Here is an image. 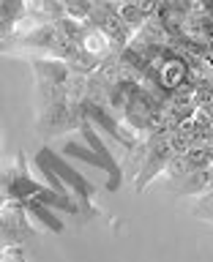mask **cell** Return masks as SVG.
I'll return each mask as SVG.
<instances>
[{
	"mask_svg": "<svg viewBox=\"0 0 213 262\" xmlns=\"http://www.w3.org/2000/svg\"><path fill=\"white\" fill-rule=\"evenodd\" d=\"M3 196L6 200H38L52 205L55 210L66 213V216H82V208L77 200H69V196L57 194L49 183L44 180H36L28 169V159L19 150L14 156V164H8L3 169Z\"/></svg>",
	"mask_w": 213,
	"mask_h": 262,
	"instance_id": "obj_1",
	"label": "cell"
},
{
	"mask_svg": "<svg viewBox=\"0 0 213 262\" xmlns=\"http://www.w3.org/2000/svg\"><path fill=\"white\" fill-rule=\"evenodd\" d=\"M36 159H44L49 167L57 172V178H60L63 183L71 188L74 200H77L79 208H82V219L88 221V219L98 216V208H96V194H98V188H96L93 180H88L79 169H74L71 159H66L60 150H52L49 145H41V147H38Z\"/></svg>",
	"mask_w": 213,
	"mask_h": 262,
	"instance_id": "obj_2",
	"label": "cell"
},
{
	"mask_svg": "<svg viewBox=\"0 0 213 262\" xmlns=\"http://www.w3.org/2000/svg\"><path fill=\"white\" fill-rule=\"evenodd\" d=\"M82 118H85L82 104L71 101V98H60V101L38 106L36 131H38L41 137H60V134H66V131L79 128Z\"/></svg>",
	"mask_w": 213,
	"mask_h": 262,
	"instance_id": "obj_3",
	"label": "cell"
},
{
	"mask_svg": "<svg viewBox=\"0 0 213 262\" xmlns=\"http://www.w3.org/2000/svg\"><path fill=\"white\" fill-rule=\"evenodd\" d=\"M30 237H36V229L30 227V213L19 200H3L0 213V241L3 246H22Z\"/></svg>",
	"mask_w": 213,
	"mask_h": 262,
	"instance_id": "obj_4",
	"label": "cell"
},
{
	"mask_svg": "<svg viewBox=\"0 0 213 262\" xmlns=\"http://www.w3.org/2000/svg\"><path fill=\"white\" fill-rule=\"evenodd\" d=\"M79 134L85 137V142L93 147V150L104 159V164H106V191L110 194H115L118 188L123 186V175H126V169H123V164H118V156H115L112 150H110V145L104 142V137L98 134V128H96V123L90 120V118H82V123H79Z\"/></svg>",
	"mask_w": 213,
	"mask_h": 262,
	"instance_id": "obj_5",
	"label": "cell"
},
{
	"mask_svg": "<svg viewBox=\"0 0 213 262\" xmlns=\"http://www.w3.org/2000/svg\"><path fill=\"white\" fill-rule=\"evenodd\" d=\"M60 153L66 156V159H71V161H82V164H88V167H96V169L106 172L104 159L85 142V137H82V134H79V139H63V142H60Z\"/></svg>",
	"mask_w": 213,
	"mask_h": 262,
	"instance_id": "obj_6",
	"label": "cell"
},
{
	"mask_svg": "<svg viewBox=\"0 0 213 262\" xmlns=\"http://www.w3.org/2000/svg\"><path fill=\"white\" fill-rule=\"evenodd\" d=\"M25 208H28L30 213V219L33 221H38L41 227L47 229V232H52V235H60L66 224H63V219H60V210H55L52 205H47V202H38V200H19Z\"/></svg>",
	"mask_w": 213,
	"mask_h": 262,
	"instance_id": "obj_7",
	"label": "cell"
},
{
	"mask_svg": "<svg viewBox=\"0 0 213 262\" xmlns=\"http://www.w3.org/2000/svg\"><path fill=\"white\" fill-rule=\"evenodd\" d=\"M30 16L28 0H0V22H3V41L14 36L16 25Z\"/></svg>",
	"mask_w": 213,
	"mask_h": 262,
	"instance_id": "obj_8",
	"label": "cell"
},
{
	"mask_svg": "<svg viewBox=\"0 0 213 262\" xmlns=\"http://www.w3.org/2000/svg\"><path fill=\"white\" fill-rule=\"evenodd\" d=\"M118 11H120V16H123V22H126L134 33H137V30L147 22V14L142 11V8H139L137 0H126V3H120Z\"/></svg>",
	"mask_w": 213,
	"mask_h": 262,
	"instance_id": "obj_9",
	"label": "cell"
},
{
	"mask_svg": "<svg viewBox=\"0 0 213 262\" xmlns=\"http://www.w3.org/2000/svg\"><path fill=\"white\" fill-rule=\"evenodd\" d=\"M139 8L147 14V16H156V11H159V6H161V0H137Z\"/></svg>",
	"mask_w": 213,
	"mask_h": 262,
	"instance_id": "obj_10",
	"label": "cell"
},
{
	"mask_svg": "<svg viewBox=\"0 0 213 262\" xmlns=\"http://www.w3.org/2000/svg\"><path fill=\"white\" fill-rule=\"evenodd\" d=\"M208 52H213V38L208 41Z\"/></svg>",
	"mask_w": 213,
	"mask_h": 262,
	"instance_id": "obj_11",
	"label": "cell"
}]
</instances>
